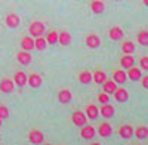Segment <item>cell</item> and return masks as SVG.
<instances>
[{
	"label": "cell",
	"mask_w": 148,
	"mask_h": 145,
	"mask_svg": "<svg viewBox=\"0 0 148 145\" xmlns=\"http://www.w3.org/2000/svg\"><path fill=\"white\" fill-rule=\"evenodd\" d=\"M71 122H73V124L82 127L83 124L88 123V117H86V114L83 111L76 110V111H73V114H71Z\"/></svg>",
	"instance_id": "3957f363"
},
{
	"label": "cell",
	"mask_w": 148,
	"mask_h": 145,
	"mask_svg": "<svg viewBox=\"0 0 148 145\" xmlns=\"http://www.w3.org/2000/svg\"><path fill=\"white\" fill-rule=\"evenodd\" d=\"M58 43L62 46H68L71 43V34L67 30H62L58 33Z\"/></svg>",
	"instance_id": "603a6c76"
},
{
	"label": "cell",
	"mask_w": 148,
	"mask_h": 145,
	"mask_svg": "<svg viewBox=\"0 0 148 145\" xmlns=\"http://www.w3.org/2000/svg\"><path fill=\"white\" fill-rule=\"evenodd\" d=\"M16 61L21 64V65H30L31 61H33V56L28 51H24L21 49L18 53H16Z\"/></svg>",
	"instance_id": "ba28073f"
},
{
	"label": "cell",
	"mask_w": 148,
	"mask_h": 145,
	"mask_svg": "<svg viewBox=\"0 0 148 145\" xmlns=\"http://www.w3.org/2000/svg\"><path fill=\"white\" fill-rule=\"evenodd\" d=\"M28 31H30V36L31 37H39V36H43L46 28H45V24L42 21H33L28 27Z\"/></svg>",
	"instance_id": "6da1fadb"
},
{
	"label": "cell",
	"mask_w": 148,
	"mask_h": 145,
	"mask_svg": "<svg viewBox=\"0 0 148 145\" xmlns=\"http://www.w3.org/2000/svg\"><path fill=\"white\" fill-rule=\"evenodd\" d=\"M90 9L95 15H99L105 10V5H104V0H92L90 3Z\"/></svg>",
	"instance_id": "7402d4cb"
},
{
	"label": "cell",
	"mask_w": 148,
	"mask_h": 145,
	"mask_svg": "<svg viewBox=\"0 0 148 145\" xmlns=\"http://www.w3.org/2000/svg\"><path fill=\"white\" fill-rule=\"evenodd\" d=\"M84 114H86V117H88V118L95 120L98 116H99V108H98L95 104H89V105H86Z\"/></svg>",
	"instance_id": "d6986e66"
},
{
	"label": "cell",
	"mask_w": 148,
	"mask_h": 145,
	"mask_svg": "<svg viewBox=\"0 0 148 145\" xmlns=\"http://www.w3.org/2000/svg\"><path fill=\"white\" fill-rule=\"evenodd\" d=\"M113 95H114V99H116L119 104H123V102H126V101L129 99V92H127V89H125V88H117V89L113 92Z\"/></svg>",
	"instance_id": "30bf717a"
},
{
	"label": "cell",
	"mask_w": 148,
	"mask_h": 145,
	"mask_svg": "<svg viewBox=\"0 0 148 145\" xmlns=\"http://www.w3.org/2000/svg\"><path fill=\"white\" fill-rule=\"evenodd\" d=\"M139 68L148 71V56H142V58L139 59Z\"/></svg>",
	"instance_id": "836d02e7"
},
{
	"label": "cell",
	"mask_w": 148,
	"mask_h": 145,
	"mask_svg": "<svg viewBox=\"0 0 148 145\" xmlns=\"http://www.w3.org/2000/svg\"><path fill=\"white\" fill-rule=\"evenodd\" d=\"M5 24L9 28H18L21 25V16L16 14H8L5 18Z\"/></svg>",
	"instance_id": "5b68a950"
},
{
	"label": "cell",
	"mask_w": 148,
	"mask_h": 145,
	"mask_svg": "<svg viewBox=\"0 0 148 145\" xmlns=\"http://www.w3.org/2000/svg\"><path fill=\"white\" fill-rule=\"evenodd\" d=\"M79 81L82 83V84H89V83H92V72L89 71V70H82V71H79Z\"/></svg>",
	"instance_id": "cb8c5ba5"
},
{
	"label": "cell",
	"mask_w": 148,
	"mask_h": 145,
	"mask_svg": "<svg viewBox=\"0 0 148 145\" xmlns=\"http://www.w3.org/2000/svg\"><path fill=\"white\" fill-rule=\"evenodd\" d=\"M0 127H2V118H0Z\"/></svg>",
	"instance_id": "8d00e7d4"
},
{
	"label": "cell",
	"mask_w": 148,
	"mask_h": 145,
	"mask_svg": "<svg viewBox=\"0 0 148 145\" xmlns=\"http://www.w3.org/2000/svg\"><path fill=\"white\" fill-rule=\"evenodd\" d=\"M99 116L105 117V118H110V117H113L114 116V107L111 105V104H102V107L99 108Z\"/></svg>",
	"instance_id": "44dd1931"
},
{
	"label": "cell",
	"mask_w": 148,
	"mask_h": 145,
	"mask_svg": "<svg viewBox=\"0 0 148 145\" xmlns=\"http://www.w3.org/2000/svg\"><path fill=\"white\" fill-rule=\"evenodd\" d=\"M136 40L141 46H148V30H141L136 36Z\"/></svg>",
	"instance_id": "4dcf8cb0"
},
{
	"label": "cell",
	"mask_w": 148,
	"mask_h": 145,
	"mask_svg": "<svg viewBox=\"0 0 148 145\" xmlns=\"http://www.w3.org/2000/svg\"><path fill=\"white\" fill-rule=\"evenodd\" d=\"M119 135L123 139H130L133 136V127L130 124H121L119 127Z\"/></svg>",
	"instance_id": "e0dca14e"
},
{
	"label": "cell",
	"mask_w": 148,
	"mask_h": 145,
	"mask_svg": "<svg viewBox=\"0 0 148 145\" xmlns=\"http://www.w3.org/2000/svg\"><path fill=\"white\" fill-rule=\"evenodd\" d=\"M107 80V74L102 70H95L92 72V81H95L96 84H102Z\"/></svg>",
	"instance_id": "484cf974"
},
{
	"label": "cell",
	"mask_w": 148,
	"mask_h": 145,
	"mask_svg": "<svg viewBox=\"0 0 148 145\" xmlns=\"http://www.w3.org/2000/svg\"><path fill=\"white\" fill-rule=\"evenodd\" d=\"M21 47L24 51H33L34 49V37H31V36H25V37H22L21 40Z\"/></svg>",
	"instance_id": "d4e9b609"
},
{
	"label": "cell",
	"mask_w": 148,
	"mask_h": 145,
	"mask_svg": "<svg viewBox=\"0 0 148 145\" xmlns=\"http://www.w3.org/2000/svg\"><path fill=\"white\" fill-rule=\"evenodd\" d=\"M95 135H96V130H95V127L92 126V124H83L82 127H80V136L83 138V139H86V141H92L93 138H95Z\"/></svg>",
	"instance_id": "7a4b0ae2"
},
{
	"label": "cell",
	"mask_w": 148,
	"mask_h": 145,
	"mask_svg": "<svg viewBox=\"0 0 148 145\" xmlns=\"http://www.w3.org/2000/svg\"><path fill=\"white\" fill-rule=\"evenodd\" d=\"M116 2H119V0H116Z\"/></svg>",
	"instance_id": "74e56055"
},
{
	"label": "cell",
	"mask_w": 148,
	"mask_h": 145,
	"mask_svg": "<svg viewBox=\"0 0 148 145\" xmlns=\"http://www.w3.org/2000/svg\"><path fill=\"white\" fill-rule=\"evenodd\" d=\"M113 80H114L117 84H123V83L127 80L126 70H125V68H116V70L113 71Z\"/></svg>",
	"instance_id": "4fadbf2b"
},
{
	"label": "cell",
	"mask_w": 148,
	"mask_h": 145,
	"mask_svg": "<svg viewBox=\"0 0 148 145\" xmlns=\"http://www.w3.org/2000/svg\"><path fill=\"white\" fill-rule=\"evenodd\" d=\"M27 83L30 84V88L37 89V88H40V86H42L43 79H42L40 74H37V72H31V74L28 76V79H27Z\"/></svg>",
	"instance_id": "7c38bea8"
},
{
	"label": "cell",
	"mask_w": 148,
	"mask_h": 145,
	"mask_svg": "<svg viewBox=\"0 0 148 145\" xmlns=\"http://www.w3.org/2000/svg\"><path fill=\"white\" fill-rule=\"evenodd\" d=\"M46 47H47V42H46V39L43 37V36H39V37L34 39V49L36 51L43 52Z\"/></svg>",
	"instance_id": "4316f807"
},
{
	"label": "cell",
	"mask_w": 148,
	"mask_h": 145,
	"mask_svg": "<svg viewBox=\"0 0 148 145\" xmlns=\"http://www.w3.org/2000/svg\"><path fill=\"white\" fill-rule=\"evenodd\" d=\"M28 141L31 144H43L45 142V135L39 129H31L28 132Z\"/></svg>",
	"instance_id": "277c9868"
},
{
	"label": "cell",
	"mask_w": 148,
	"mask_h": 145,
	"mask_svg": "<svg viewBox=\"0 0 148 145\" xmlns=\"http://www.w3.org/2000/svg\"><path fill=\"white\" fill-rule=\"evenodd\" d=\"M142 3H144V5H145V6L148 8V0H142Z\"/></svg>",
	"instance_id": "d590c367"
},
{
	"label": "cell",
	"mask_w": 148,
	"mask_h": 145,
	"mask_svg": "<svg viewBox=\"0 0 148 145\" xmlns=\"http://www.w3.org/2000/svg\"><path fill=\"white\" fill-rule=\"evenodd\" d=\"M56 98H58V101H59L61 104L67 105V104H70V102H71V99H73V93H71V90H70V89L64 88V89H61V90L58 92Z\"/></svg>",
	"instance_id": "9c48e42d"
},
{
	"label": "cell",
	"mask_w": 148,
	"mask_h": 145,
	"mask_svg": "<svg viewBox=\"0 0 148 145\" xmlns=\"http://www.w3.org/2000/svg\"><path fill=\"white\" fill-rule=\"evenodd\" d=\"M27 79H28V76L24 71H16L15 74H14V83H15V86L24 88L27 84Z\"/></svg>",
	"instance_id": "5bb4252c"
},
{
	"label": "cell",
	"mask_w": 148,
	"mask_h": 145,
	"mask_svg": "<svg viewBox=\"0 0 148 145\" xmlns=\"http://www.w3.org/2000/svg\"><path fill=\"white\" fill-rule=\"evenodd\" d=\"M84 43H86L88 47H90V49H96V47H99V44H101V39H99V36H98V34L90 33V34L86 36Z\"/></svg>",
	"instance_id": "8992f818"
},
{
	"label": "cell",
	"mask_w": 148,
	"mask_h": 145,
	"mask_svg": "<svg viewBox=\"0 0 148 145\" xmlns=\"http://www.w3.org/2000/svg\"><path fill=\"white\" fill-rule=\"evenodd\" d=\"M9 117V110L6 105H0V118H8Z\"/></svg>",
	"instance_id": "d6a6232c"
},
{
	"label": "cell",
	"mask_w": 148,
	"mask_h": 145,
	"mask_svg": "<svg viewBox=\"0 0 148 145\" xmlns=\"http://www.w3.org/2000/svg\"><path fill=\"white\" fill-rule=\"evenodd\" d=\"M123 36H125V31H123L120 27H117V25H116V27H111L110 31H108V37H110L111 40H114V42L121 40Z\"/></svg>",
	"instance_id": "2e32d148"
},
{
	"label": "cell",
	"mask_w": 148,
	"mask_h": 145,
	"mask_svg": "<svg viewBox=\"0 0 148 145\" xmlns=\"http://www.w3.org/2000/svg\"><path fill=\"white\" fill-rule=\"evenodd\" d=\"M121 52L123 53H133L135 52V43L132 40H125L121 43Z\"/></svg>",
	"instance_id": "f546056e"
},
{
	"label": "cell",
	"mask_w": 148,
	"mask_h": 145,
	"mask_svg": "<svg viewBox=\"0 0 148 145\" xmlns=\"http://www.w3.org/2000/svg\"><path fill=\"white\" fill-rule=\"evenodd\" d=\"M98 133H99V136L102 138H110L111 133H113V126H111L110 123L104 122L99 124V127H98Z\"/></svg>",
	"instance_id": "ac0fdd59"
},
{
	"label": "cell",
	"mask_w": 148,
	"mask_h": 145,
	"mask_svg": "<svg viewBox=\"0 0 148 145\" xmlns=\"http://www.w3.org/2000/svg\"><path fill=\"white\" fill-rule=\"evenodd\" d=\"M98 102H101V104H107V102H110V95L108 93H105L104 90L98 95Z\"/></svg>",
	"instance_id": "1f68e13d"
},
{
	"label": "cell",
	"mask_w": 148,
	"mask_h": 145,
	"mask_svg": "<svg viewBox=\"0 0 148 145\" xmlns=\"http://www.w3.org/2000/svg\"><path fill=\"white\" fill-rule=\"evenodd\" d=\"M101 86H102V90L110 95V93H113V92L117 89V83H116L114 80H108V79H107V80L101 84Z\"/></svg>",
	"instance_id": "83f0119b"
},
{
	"label": "cell",
	"mask_w": 148,
	"mask_h": 145,
	"mask_svg": "<svg viewBox=\"0 0 148 145\" xmlns=\"http://www.w3.org/2000/svg\"><path fill=\"white\" fill-rule=\"evenodd\" d=\"M45 34H46V42H47V44H56L58 43V31H55V30H49V31H45Z\"/></svg>",
	"instance_id": "f1b7e54d"
},
{
	"label": "cell",
	"mask_w": 148,
	"mask_h": 145,
	"mask_svg": "<svg viewBox=\"0 0 148 145\" xmlns=\"http://www.w3.org/2000/svg\"><path fill=\"white\" fill-rule=\"evenodd\" d=\"M133 135L139 141H144L148 138V126L147 124H138L136 129H133Z\"/></svg>",
	"instance_id": "9a60e30c"
},
{
	"label": "cell",
	"mask_w": 148,
	"mask_h": 145,
	"mask_svg": "<svg viewBox=\"0 0 148 145\" xmlns=\"http://www.w3.org/2000/svg\"><path fill=\"white\" fill-rule=\"evenodd\" d=\"M0 90L3 93H12L15 90V83L12 79H8V77H3L0 80Z\"/></svg>",
	"instance_id": "52a82bcc"
},
{
	"label": "cell",
	"mask_w": 148,
	"mask_h": 145,
	"mask_svg": "<svg viewBox=\"0 0 148 145\" xmlns=\"http://www.w3.org/2000/svg\"><path fill=\"white\" fill-rule=\"evenodd\" d=\"M132 65H135V58H133L130 53H125V55L120 58V67H121V68L127 70V68L132 67Z\"/></svg>",
	"instance_id": "ffe728a7"
},
{
	"label": "cell",
	"mask_w": 148,
	"mask_h": 145,
	"mask_svg": "<svg viewBox=\"0 0 148 145\" xmlns=\"http://www.w3.org/2000/svg\"><path fill=\"white\" fill-rule=\"evenodd\" d=\"M126 76H127V79H130L132 81H138V80H141V77H142V71H141L139 67L132 65V67L127 68Z\"/></svg>",
	"instance_id": "8fae6325"
},
{
	"label": "cell",
	"mask_w": 148,
	"mask_h": 145,
	"mask_svg": "<svg viewBox=\"0 0 148 145\" xmlns=\"http://www.w3.org/2000/svg\"><path fill=\"white\" fill-rule=\"evenodd\" d=\"M141 86H142L144 89H147V90H148V76L141 77Z\"/></svg>",
	"instance_id": "e575fe53"
}]
</instances>
